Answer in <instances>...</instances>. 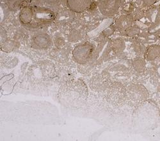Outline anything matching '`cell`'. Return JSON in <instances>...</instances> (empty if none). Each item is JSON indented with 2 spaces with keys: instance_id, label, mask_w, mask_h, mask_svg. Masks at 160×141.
Wrapping results in <instances>:
<instances>
[{
  "instance_id": "obj_3",
  "label": "cell",
  "mask_w": 160,
  "mask_h": 141,
  "mask_svg": "<svg viewBox=\"0 0 160 141\" xmlns=\"http://www.w3.org/2000/svg\"><path fill=\"white\" fill-rule=\"evenodd\" d=\"M122 0H97V5L101 14L106 17H113L118 12Z\"/></svg>"
},
{
  "instance_id": "obj_6",
  "label": "cell",
  "mask_w": 160,
  "mask_h": 141,
  "mask_svg": "<svg viewBox=\"0 0 160 141\" xmlns=\"http://www.w3.org/2000/svg\"><path fill=\"white\" fill-rule=\"evenodd\" d=\"M129 94L131 95V98L135 101H143L147 99L148 96V92L144 87L140 85L131 86L129 88Z\"/></svg>"
},
{
  "instance_id": "obj_10",
  "label": "cell",
  "mask_w": 160,
  "mask_h": 141,
  "mask_svg": "<svg viewBox=\"0 0 160 141\" xmlns=\"http://www.w3.org/2000/svg\"><path fill=\"white\" fill-rule=\"evenodd\" d=\"M132 65L133 68L136 72L141 73L145 70L146 63L145 59L142 58H136L132 60Z\"/></svg>"
},
{
  "instance_id": "obj_1",
  "label": "cell",
  "mask_w": 160,
  "mask_h": 141,
  "mask_svg": "<svg viewBox=\"0 0 160 141\" xmlns=\"http://www.w3.org/2000/svg\"><path fill=\"white\" fill-rule=\"evenodd\" d=\"M33 21L30 26L41 27L52 22L57 16L51 8L44 6H32Z\"/></svg>"
},
{
  "instance_id": "obj_11",
  "label": "cell",
  "mask_w": 160,
  "mask_h": 141,
  "mask_svg": "<svg viewBox=\"0 0 160 141\" xmlns=\"http://www.w3.org/2000/svg\"><path fill=\"white\" fill-rule=\"evenodd\" d=\"M39 2L44 7L52 8L59 7L64 2L66 3V0H39Z\"/></svg>"
},
{
  "instance_id": "obj_5",
  "label": "cell",
  "mask_w": 160,
  "mask_h": 141,
  "mask_svg": "<svg viewBox=\"0 0 160 141\" xmlns=\"http://www.w3.org/2000/svg\"><path fill=\"white\" fill-rule=\"evenodd\" d=\"M32 44L38 49H48L51 46L52 40L46 33H37L32 37Z\"/></svg>"
},
{
  "instance_id": "obj_7",
  "label": "cell",
  "mask_w": 160,
  "mask_h": 141,
  "mask_svg": "<svg viewBox=\"0 0 160 141\" xmlns=\"http://www.w3.org/2000/svg\"><path fill=\"white\" fill-rule=\"evenodd\" d=\"M134 22V19L131 15H124L120 16L115 22L117 30L120 31H124L129 29Z\"/></svg>"
},
{
  "instance_id": "obj_8",
  "label": "cell",
  "mask_w": 160,
  "mask_h": 141,
  "mask_svg": "<svg viewBox=\"0 0 160 141\" xmlns=\"http://www.w3.org/2000/svg\"><path fill=\"white\" fill-rule=\"evenodd\" d=\"M33 9L32 7H23L19 14V19L20 22L26 26H30L33 21Z\"/></svg>"
},
{
  "instance_id": "obj_12",
  "label": "cell",
  "mask_w": 160,
  "mask_h": 141,
  "mask_svg": "<svg viewBox=\"0 0 160 141\" xmlns=\"http://www.w3.org/2000/svg\"><path fill=\"white\" fill-rule=\"evenodd\" d=\"M115 44L113 45V47L114 49V50L116 53H121L125 49V44L124 41L119 40L115 42Z\"/></svg>"
},
{
  "instance_id": "obj_4",
  "label": "cell",
  "mask_w": 160,
  "mask_h": 141,
  "mask_svg": "<svg viewBox=\"0 0 160 141\" xmlns=\"http://www.w3.org/2000/svg\"><path fill=\"white\" fill-rule=\"evenodd\" d=\"M94 0H66V5L73 12L82 13L89 9Z\"/></svg>"
},
{
  "instance_id": "obj_13",
  "label": "cell",
  "mask_w": 160,
  "mask_h": 141,
  "mask_svg": "<svg viewBox=\"0 0 160 141\" xmlns=\"http://www.w3.org/2000/svg\"><path fill=\"white\" fill-rule=\"evenodd\" d=\"M158 0H143V4L147 7H151Z\"/></svg>"
},
{
  "instance_id": "obj_9",
  "label": "cell",
  "mask_w": 160,
  "mask_h": 141,
  "mask_svg": "<svg viewBox=\"0 0 160 141\" xmlns=\"http://www.w3.org/2000/svg\"><path fill=\"white\" fill-rule=\"evenodd\" d=\"M145 58L149 61H152L160 58V45L155 44L149 46L145 50Z\"/></svg>"
},
{
  "instance_id": "obj_2",
  "label": "cell",
  "mask_w": 160,
  "mask_h": 141,
  "mask_svg": "<svg viewBox=\"0 0 160 141\" xmlns=\"http://www.w3.org/2000/svg\"><path fill=\"white\" fill-rule=\"evenodd\" d=\"M94 47L91 43H85L76 46L72 51V57L75 62L81 65L90 62L94 54Z\"/></svg>"
}]
</instances>
